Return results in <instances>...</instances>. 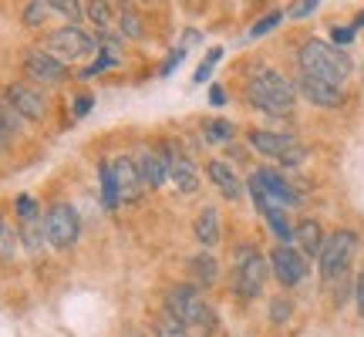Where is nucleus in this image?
<instances>
[{
  "instance_id": "obj_1",
  "label": "nucleus",
  "mask_w": 364,
  "mask_h": 337,
  "mask_svg": "<svg viewBox=\"0 0 364 337\" xmlns=\"http://www.w3.org/2000/svg\"><path fill=\"white\" fill-rule=\"evenodd\" d=\"M166 314H169L172 321H179L182 327H193V331H203V334H216V327H220L216 311L206 304L203 290L193 284L169 287V294H166Z\"/></svg>"
},
{
  "instance_id": "obj_2",
  "label": "nucleus",
  "mask_w": 364,
  "mask_h": 337,
  "mask_svg": "<svg viewBox=\"0 0 364 337\" xmlns=\"http://www.w3.org/2000/svg\"><path fill=\"white\" fill-rule=\"evenodd\" d=\"M247 98L253 108H260L267 115H290L297 102V88L273 68H257L247 81Z\"/></svg>"
},
{
  "instance_id": "obj_3",
  "label": "nucleus",
  "mask_w": 364,
  "mask_h": 337,
  "mask_svg": "<svg viewBox=\"0 0 364 337\" xmlns=\"http://www.w3.org/2000/svg\"><path fill=\"white\" fill-rule=\"evenodd\" d=\"M297 61H300V71L311 75V78H321V81H331V85H344L351 78V58L344 51H338L334 44L327 41H304L297 51Z\"/></svg>"
},
{
  "instance_id": "obj_4",
  "label": "nucleus",
  "mask_w": 364,
  "mask_h": 337,
  "mask_svg": "<svg viewBox=\"0 0 364 337\" xmlns=\"http://www.w3.org/2000/svg\"><path fill=\"white\" fill-rule=\"evenodd\" d=\"M270 277V260H263L253 247H240L233 263V294L240 300H257L263 294V284Z\"/></svg>"
},
{
  "instance_id": "obj_5",
  "label": "nucleus",
  "mask_w": 364,
  "mask_h": 337,
  "mask_svg": "<svg viewBox=\"0 0 364 337\" xmlns=\"http://www.w3.org/2000/svg\"><path fill=\"white\" fill-rule=\"evenodd\" d=\"M44 236H48V243H51L54 250H61V253L75 250V243H78V236H81L78 209L71 206V203H51L48 213H44Z\"/></svg>"
},
{
  "instance_id": "obj_6",
  "label": "nucleus",
  "mask_w": 364,
  "mask_h": 337,
  "mask_svg": "<svg viewBox=\"0 0 364 337\" xmlns=\"http://www.w3.org/2000/svg\"><path fill=\"white\" fill-rule=\"evenodd\" d=\"M354 253H358V236H354L351 230H334L331 236H324V247H321V257H317L321 277H324L327 284L344 277L348 267H351Z\"/></svg>"
},
{
  "instance_id": "obj_7",
  "label": "nucleus",
  "mask_w": 364,
  "mask_h": 337,
  "mask_svg": "<svg viewBox=\"0 0 364 337\" xmlns=\"http://www.w3.org/2000/svg\"><path fill=\"white\" fill-rule=\"evenodd\" d=\"M250 145L260 152V156H270L277 159L280 166L287 168H297L304 159H307V149L294 139V135H280V132H263V129H253L247 135Z\"/></svg>"
},
{
  "instance_id": "obj_8",
  "label": "nucleus",
  "mask_w": 364,
  "mask_h": 337,
  "mask_svg": "<svg viewBox=\"0 0 364 337\" xmlns=\"http://www.w3.org/2000/svg\"><path fill=\"white\" fill-rule=\"evenodd\" d=\"M95 48H98V38L88 34V31H81L78 24L51 31L44 38V51H51L54 58H65V61H85Z\"/></svg>"
},
{
  "instance_id": "obj_9",
  "label": "nucleus",
  "mask_w": 364,
  "mask_h": 337,
  "mask_svg": "<svg viewBox=\"0 0 364 337\" xmlns=\"http://www.w3.org/2000/svg\"><path fill=\"white\" fill-rule=\"evenodd\" d=\"M4 102L11 105L24 122H44V118H48V98H44L38 88L24 85V81L7 85V88H4Z\"/></svg>"
},
{
  "instance_id": "obj_10",
  "label": "nucleus",
  "mask_w": 364,
  "mask_h": 337,
  "mask_svg": "<svg viewBox=\"0 0 364 337\" xmlns=\"http://www.w3.org/2000/svg\"><path fill=\"white\" fill-rule=\"evenodd\" d=\"M270 273L284 287H297L307 280V257H304L300 250L280 243V247L270 253Z\"/></svg>"
},
{
  "instance_id": "obj_11",
  "label": "nucleus",
  "mask_w": 364,
  "mask_h": 337,
  "mask_svg": "<svg viewBox=\"0 0 364 337\" xmlns=\"http://www.w3.org/2000/svg\"><path fill=\"white\" fill-rule=\"evenodd\" d=\"M24 71L31 75V78L38 81V85H61V81H68L71 78V71H68V65L65 61H58L51 51H27L24 54Z\"/></svg>"
},
{
  "instance_id": "obj_12",
  "label": "nucleus",
  "mask_w": 364,
  "mask_h": 337,
  "mask_svg": "<svg viewBox=\"0 0 364 337\" xmlns=\"http://www.w3.org/2000/svg\"><path fill=\"white\" fill-rule=\"evenodd\" d=\"M294 88H297L311 105H317V108H341V105H344V88H341V85H331V81L300 75Z\"/></svg>"
},
{
  "instance_id": "obj_13",
  "label": "nucleus",
  "mask_w": 364,
  "mask_h": 337,
  "mask_svg": "<svg viewBox=\"0 0 364 337\" xmlns=\"http://www.w3.org/2000/svg\"><path fill=\"white\" fill-rule=\"evenodd\" d=\"M162 152H166V159H169V179L176 182V189L186 193V196H193L196 189H199V176H196L193 159L186 156V152H179L172 142L162 145Z\"/></svg>"
},
{
  "instance_id": "obj_14",
  "label": "nucleus",
  "mask_w": 364,
  "mask_h": 337,
  "mask_svg": "<svg viewBox=\"0 0 364 337\" xmlns=\"http://www.w3.org/2000/svg\"><path fill=\"white\" fill-rule=\"evenodd\" d=\"M135 162H139V176H142L145 189H159L162 182L169 179V159H166L162 149H149L145 145V149H139Z\"/></svg>"
},
{
  "instance_id": "obj_15",
  "label": "nucleus",
  "mask_w": 364,
  "mask_h": 337,
  "mask_svg": "<svg viewBox=\"0 0 364 337\" xmlns=\"http://www.w3.org/2000/svg\"><path fill=\"white\" fill-rule=\"evenodd\" d=\"M206 172H209V182L223 193V199H230V203L243 199V179H240L236 168H230L223 159H213V162L206 166Z\"/></svg>"
},
{
  "instance_id": "obj_16",
  "label": "nucleus",
  "mask_w": 364,
  "mask_h": 337,
  "mask_svg": "<svg viewBox=\"0 0 364 337\" xmlns=\"http://www.w3.org/2000/svg\"><path fill=\"white\" fill-rule=\"evenodd\" d=\"M112 168H115L122 199H139L145 186H142V176H139V162H135V156H118L115 162H112Z\"/></svg>"
},
{
  "instance_id": "obj_17",
  "label": "nucleus",
  "mask_w": 364,
  "mask_h": 337,
  "mask_svg": "<svg viewBox=\"0 0 364 337\" xmlns=\"http://www.w3.org/2000/svg\"><path fill=\"white\" fill-rule=\"evenodd\" d=\"M257 179L263 182V189H267V196H270L273 203H280V206H300V193L284 179V176H280V172H273V168H260V172H257Z\"/></svg>"
},
{
  "instance_id": "obj_18",
  "label": "nucleus",
  "mask_w": 364,
  "mask_h": 337,
  "mask_svg": "<svg viewBox=\"0 0 364 337\" xmlns=\"http://www.w3.org/2000/svg\"><path fill=\"white\" fill-rule=\"evenodd\" d=\"M294 243L304 257H321V247H324V230H321V223L317 220H300L294 226Z\"/></svg>"
},
{
  "instance_id": "obj_19",
  "label": "nucleus",
  "mask_w": 364,
  "mask_h": 337,
  "mask_svg": "<svg viewBox=\"0 0 364 337\" xmlns=\"http://www.w3.org/2000/svg\"><path fill=\"white\" fill-rule=\"evenodd\" d=\"M17 240L27 253H41V247L48 243L44 236V216H31V220H17Z\"/></svg>"
},
{
  "instance_id": "obj_20",
  "label": "nucleus",
  "mask_w": 364,
  "mask_h": 337,
  "mask_svg": "<svg viewBox=\"0 0 364 337\" xmlns=\"http://www.w3.org/2000/svg\"><path fill=\"white\" fill-rule=\"evenodd\" d=\"M193 233H196V240L203 243L206 250H213L216 243H220V213L213 206H206L199 216H196V226H193Z\"/></svg>"
},
{
  "instance_id": "obj_21",
  "label": "nucleus",
  "mask_w": 364,
  "mask_h": 337,
  "mask_svg": "<svg viewBox=\"0 0 364 337\" xmlns=\"http://www.w3.org/2000/svg\"><path fill=\"white\" fill-rule=\"evenodd\" d=\"M189 273L196 277L199 287H213L220 280V263H216V257H213L209 250H203V253H196V257L189 260Z\"/></svg>"
},
{
  "instance_id": "obj_22",
  "label": "nucleus",
  "mask_w": 364,
  "mask_h": 337,
  "mask_svg": "<svg viewBox=\"0 0 364 337\" xmlns=\"http://www.w3.org/2000/svg\"><path fill=\"white\" fill-rule=\"evenodd\" d=\"M98 186H102V206L105 209H118L122 193H118V179L112 162H98Z\"/></svg>"
},
{
  "instance_id": "obj_23",
  "label": "nucleus",
  "mask_w": 364,
  "mask_h": 337,
  "mask_svg": "<svg viewBox=\"0 0 364 337\" xmlns=\"http://www.w3.org/2000/svg\"><path fill=\"white\" fill-rule=\"evenodd\" d=\"M203 135H206L209 145H226V142H233L236 125L233 122H223V118H209L206 125H203Z\"/></svg>"
},
{
  "instance_id": "obj_24",
  "label": "nucleus",
  "mask_w": 364,
  "mask_h": 337,
  "mask_svg": "<svg viewBox=\"0 0 364 337\" xmlns=\"http://www.w3.org/2000/svg\"><path fill=\"white\" fill-rule=\"evenodd\" d=\"M122 34H125V38H142L145 34L142 17H139V11L132 7L129 0H122Z\"/></svg>"
},
{
  "instance_id": "obj_25",
  "label": "nucleus",
  "mask_w": 364,
  "mask_h": 337,
  "mask_svg": "<svg viewBox=\"0 0 364 337\" xmlns=\"http://www.w3.org/2000/svg\"><path fill=\"white\" fill-rule=\"evenodd\" d=\"M85 17H88L91 24L105 27L112 21V0H88V4H85Z\"/></svg>"
},
{
  "instance_id": "obj_26",
  "label": "nucleus",
  "mask_w": 364,
  "mask_h": 337,
  "mask_svg": "<svg viewBox=\"0 0 364 337\" xmlns=\"http://www.w3.org/2000/svg\"><path fill=\"white\" fill-rule=\"evenodd\" d=\"M48 11H51V0H27L24 24L27 27H41L44 21H48Z\"/></svg>"
},
{
  "instance_id": "obj_27",
  "label": "nucleus",
  "mask_w": 364,
  "mask_h": 337,
  "mask_svg": "<svg viewBox=\"0 0 364 337\" xmlns=\"http://www.w3.org/2000/svg\"><path fill=\"white\" fill-rule=\"evenodd\" d=\"M108 68H118V54L112 51V48H102L98 58H95V65H88L81 75H85V78H95V75H102V71H108Z\"/></svg>"
},
{
  "instance_id": "obj_28",
  "label": "nucleus",
  "mask_w": 364,
  "mask_h": 337,
  "mask_svg": "<svg viewBox=\"0 0 364 337\" xmlns=\"http://www.w3.org/2000/svg\"><path fill=\"white\" fill-rule=\"evenodd\" d=\"M220 58H223V48H213V51H209L206 58H203V65L196 68V75H193V81H196V85H206V81H209V75H213V68L220 65Z\"/></svg>"
},
{
  "instance_id": "obj_29",
  "label": "nucleus",
  "mask_w": 364,
  "mask_h": 337,
  "mask_svg": "<svg viewBox=\"0 0 364 337\" xmlns=\"http://www.w3.org/2000/svg\"><path fill=\"white\" fill-rule=\"evenodd\" d=\"M294 317V300H287V297H277L270 304V321L273 324H287Z\"/></svg>"
},
{
  "instance_id": "obj_30",
  "label": "nucleus",
  "mask_w": 364,
  "mask_h": 337,
  "mask_svg": "<svg viewBox=\"0 0 364 337\" xmlns=\"http://www.w3.org/2000/svg\"><path fill=\"white\" fill-rule=\"evenodd\" d=\"M51 11L65 14L68 21H75V24H78V17L85 14V4H81V0H51Z\"/></svg>"
},
{
  "instance_id": "obj_31",
  "label": "nucleus",
  "mask_w": 364,
  "mask_h": 337,
  "mask_svg": "<svg viewBox=\"0 0 364 337\" xmlns=\"http://www.w3.org/2000/svg\"><path fill=\"white\" fill-rule=\"evenodd\" d=\"M14 213H17V220H31V216H41L38 203H34V196H17L14 199Z\"/></svg>"
},
{
  "instance_id": "obj_32",
  "label": "nucleus",
  "mask_w": 364,
  "mask_h": 337,
  "mask_svg": "<svg viewBox=\"0 0 364 337\" xmlns=\"http://www.w3.org/2000/svg\"><path fill=\"white\" fill-rule=\"evenodd\" d=\"M280 21H284V14H280V11H273V14H267V17H260V21L253 24V31H250V38H263V34H270Z\"/></svg>"
},
{
  "instance_id": "obj_33",
  "label": "nucleus",
  "mask_w": 364,
  "mask_h": 337,
  "mask_svg": "<svg viewBox=\"0 0 364 337\" xmlns=\"http://www.w3.org/2000/svg\"><path fill=\"white\" fill-rule=\"evenodd\" d=\"M358 38V27H331V41L334 44H351V41Z\"/></svg>"
},
{
  "instance_id": "obj_34",
  "label": "nucleus",
  "mask_w": 364,
  "mask_h": 337,
  "mask_svg": "<svg viewBox=\"0 0 364 337\" xmlns=\"http://www.w3.org/2000/svg\"><path fill=\"white\" fill-rule=\"evenodd\" d=\"M91 108H95V98H91V95H78V98H75V105H71V115L85 118Z\"/></svg>"
},
{
  "instance_id": "obj_35",
  "label": "nucleus",
  "mask_w": 364,
  "mask_h": 337,
  "mask_svg": "<svg viewBox=\"0 0 364 337\" xmlns=\"http://www.w3.org/2000/svg\"><path fill=\"white\" fill-rule=\"evenodd\" d=\"M317 4H321V0H297V4H294V11H290V17H294V21H300V17H311V14L317 11Z\"/></svg>"
},
{
  "instance_id": "obj_36",
  "label": "nucleus",
  "mask_w": 364,
  "mask_h": 337,
  "mask_svg": "<svg viewBox=\"0 0 364 337\" xmlns=\"http://www.w3.org/2000/svg\"><path fill=\"white\" fill-rule=\"evenodd\" d=\"M182 58H186V44H182V48H176V51H172L169 58H166V65H162V75H172V71L179 68Z\"/></svg>"
},
{
  "instance_id": "obj_37",
  "label": "nucleus",
  "mask_w": 364,
  "mask_h": 337,
  "mask_svg": "<svg viewBox=\"0 0 364 337\" xmlns=\"http://www.w3.org/2000/svg\"><path fill=\"white\" fill-rule=\"evenodd\" d=\"M209 105H216V108L226 105V91H223L220 85H209Z\"/></svg>"
},
{
  "instance_id": "obj_38",
  "label": "nucleus",
  "mask_w": 364,
  "mask_h": 337,
  "mask_svg": "<svg viewBox=\"0 0 364 337\" xmlns=\"http://www.w3.org/2000/svg\"><path fill=\"white\" fill-rule=\"evenodd\" d=\"M354 300H358V314L364 317V273L358 277V287H354Z\"/></svg>"
},
{
  "instance_id": "obj_39",
  "label": "nucleus",
  "mask_w": 364,
  "mask_h": 337,
  "mask_svg": "<svg viewBox=\"0 0 364 337\" xmlns=\"http://www.w3.org/2000/svg\"><path fill=\"white\" fill-rule=\"evenodd\" d=\"M11 142H14V132H7L4 125H0V152H7V149H11Z\"/></svg>"
},
{
  "instance_id": "obj_40",
  "label": "nucleus",
  "mask_w": 364,
  "mask_h": 337,
  "mask_svg": "<svg viewBox=\"0 0 364 337\" xmlns=\"http://www.w3.org/2000/svg\"><path fill=\"white\" fill-rule=\"evenodd\" d=\"M354 27H364V14H358V21H354Z\"/></svg>"
},
{
  "instance_id": "obj_41",
  "label": "nucleus",
  "mask_w": 364,
  "mask_h": 337,
  "mask_svg": "<svg viewBox=\"0 0 364 337\" xmlns=\"http://www.w3.org/2000/svg\"><path fill=\"white\" fill-rule=\"evenodd\" d=\"M4 233H7V226H4V216H0V240H4Z\"/></svg>"
}]
</instances>
